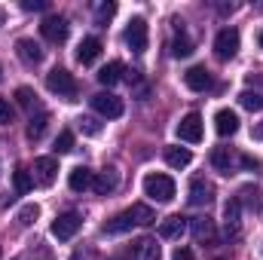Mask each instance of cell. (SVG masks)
<instances>
[{"label":"cell","mask_w":263,"mask_h":260,"mask_svg":"<svg viewBox=\"0 0 263 260\" xmlns=\"http://www.w3.org/2000/svg\"><path fill=\"white\" fill-rule=\"evenodd\" d=\"M46 89L52 95L65 98V101H77V80H73V73L65 70V67H52L46 73Z\"/></svg>","instance_id":"6da1fadb"},{"label":"cell","mask_w":263,"mask_h":260,"mask_svg":"<svg viewBox=\"0 0 263 260\" xmlns=\"http://www.w3.org/2000/svg\"><path fill=\"white\" fill-rule=\"evenodd\" d=\"M144 196H150L153 202L165 205L175 199V181L168 175H147L144 178Z\"/></svg>","instance_id":"7a4b0ae2"},{"label":"cell","mask_w":263,"mask_h":260,"mask_svg":"<svg viewBox=\"0 0 263 260\" xmlns=\"http://www.w3.org/2000/svg\"><path fill=\"white\" fill-rule=\"evenodd\" d=\"M126 46H129L135 55H141V52H147V43H150V28H147V22L138 15V18H132L129 28H126Z\"/></svg>","instance_id":"3957f363"},{"label":"cell","mask_w":263,"mask_h":260,"mask_svg":"<svg viewBox=\"0 0 263 260\" xmlns=\"http://www.w3.org/2000/svg\"><path fill=\"white\" fill-rule=\"evenodd\" d=\"M89 101H92L95 114H101V117H107V120H120V117H123V110H126L123 98H120V95H114V92H98V95H92Z\"/></svg>","instance_id":"277c9868"},{"label":"cell","mask_w":263,"mask_h":260,"mask_svg":"<svg viewBox=\"0 0 263 260\" xmlns=\"http://www.w3.org/2000/svg\"><path fill=\"white\" fill-rule=\"evenodd\" d=\"M80 227H83V217H80L77 211H65V214H59V217L52 220V236H55L59 242H70V239L80 233Z\"/></svg>","instance_id":"5b68a950"},{"label":"cell","mask_w":263,"mask_h":260,"mask_svg":"<svg viewBox=\"0 0 263 260\" xmlns=\"http://www.w3.org/2000/svg\"><path fill=\"white\" fill-rule=\"evenodd\" d=\"M31 178H34L37 187H52L55 178H59V162H55V156H40V159H34Z\"/></svg>","instance_id":"8992f818"},{"label":"cell","mask_w":263,"mask_h":260,"mask_svg":"<svg viewBox=\"0 0 263 260\" xmlns=\"http://www.w3.org/2000/svg\"><path fill=\"white\" fill-rule=\"evenodd\" d=\"M236 52H239V31L236 28H223L214 37V55L220 62H230V59H236Z\"/></svg>","instance_id":"52a82bcc"},{"label":"cell","mask_w":263,"mask_h":260,"mask_svg":"<svg viewBox=\"0 0 263 260\" xmlns=\"http://www.w3.org/2000/svg\"><path fill=\"white\" fill-rule=\"evenodd\" d=\"M211 165H214L220 175L230 178V175H236V169L242 165V156H239L233 147H214V150H211Z\"/></svg>","instance_id":"ba28073f"},{"label":"cell","mask_w":263,"mask_h":260,"mask_svg":"<svg viewBox=\"0 0 263 260\" xmlns=\"http://www.w3.org/2000/svg\"><path fill=\"white\" fill-rule=\"evenodd\" d=\"M178 138L181 141H187V144H199L202 141V117L199 114H187V117H181V123H178Z\"/></svg>","instance_id":"9c48e42d"},{"label":"cell","mask_w":263,"mask_h":260,"mask_svg":"<svg viewBox=\"0 0 263 260\" xmlns=\"http://www.w3.org/2000/svg\"><path fill=\"white\" fill-rule=\"evenodd\" d=\"M40 34H43L49 43H65L67 40V18H62V15H49V18H43Z\"/></svg>","instance_id":"30bf717a"},{"label":"cell","mask_w":263,"mask_h":260,"mask_svg":"<svg viewBox=\"0 0 263 260\" xmlns=\"http://www.w3.org/2000/svg\"><path fill=\"white\" fill-rule=\"evenodd\" d=\"M242 199L239 196H233L227 205H223V227H227V236H239V230H242Z\"/></svg>","instance_id":"8fae6325"},{"label":"cell","mask_w":263,"mask_h":260,"mask_svg":"<svg viewBox=\"0 0 263 260\" xmlns=\"http://www.w3.org/2000/svg\"><path fill=\"white\" fill-rule=\"evenodd\" d=\"M214 202V184L205 178H193L190 181V205H211Z\"/></svg>","instance_id":"7c38bea8"},{"label":"cell","mask_w":263,"mask_h":260,"mask_svg":"<svg viewBox=\"0 0 263 260\" xmlns=\"http://www.w3.org/2000/svg\"><path fill=\"white\" fill-rule=\"evenodd\" d=\"M117 187H120V172L117 169H104V172H98L92 178V190L98 196H110Z\"/></svg>","instance_id":"4fadbf2b"},{"label":"cell","mask_w":263,"mask_h":260,"mask_svg":"<svg viewBox=\"0 0 263 260\" xmlns=\"http://www.w3.org/2000/svg\"><path fill=\"white\" fill-rule=\"evenodd\" d=\"M15 55H18L28 67H34V65L43 62V49H40V43H34V40H28V37H22V40L15 43Z\"/></svg>","instance_id":"5bb4252c"},{"label":"cell","mask_w":263,"mask_h":260,"mask_svg":"<svg viewBox=\"0 0 263 260\" xmlns=\"http://www.w3.org/2000/svg\"><path fill=\"white\" fill-rule=\"evenodd\" d=\"M129 251H132V260H159V245H156V239H150V236L135 239Z\"/></svg>","instance_id":"9a60e30c"},{"label":"cell","mask_w":263,"mask_h":260,"mask_svg":"<svg viewBox=\"0 0 263 260\" xmlns=\"http://www.w3.org/2000/svg\"><path fill=\"white\" fill-rule=\"evenodd\" d=\"M214 132H217L220 138H233V135L239 132V117H236L233 110H217V114H214Z\"/></svg>","instance_id":"2e32d148"},{"label":"cell","mask_w":263,"mask_h":260,"mask_svg":"<svg viewBox=\"0 0 263 260\" xmlns=\"http://www.w3.org/2000/svg\"><path fill=\"white\" fill-rule=\"evenodd\" d=\"M190 230H193V239H196L199 245H208V242H214V220L205 214V217H193L190 220Z\"/></svg>","instance_id":"e0dca14e"},{"label":"cell","mask_w":263,"mask_h":260,"mask_svg":"<svg viewBox=\"0 0 263 260\" xmlns=\"http://www.w3.org/2000/svg\"><path fill=\"white\" fill-rule=\"evenodd\" d=\"M184 83H187V89H193V92H205V89H211V73L202 65H196L184 73Z\"/></svg>","instance_id":"ac0fdd59"},{"label":"cell","mask_w":263,"mask_h":260,"mask_svg":"<svg viewBox=\"0 0 263 260\" xmlns=\"http://www.w3.org/2000/svg\"><path fill=\"white\" fill-rule=\"evenodd\" d=\"M92 178H95V175H92L86 165H77V169H70L67 184H70L73 193H86V190H92Z\"/></svg>","instance_id":"d6986e66"},{"label":"cell","mask_w":263,"mask_h":260,"mask_svg":"<svg viewBox=\"0 0 263 260\" xmlns=\"http://www.w3.org/2000/svg\"><path fill=\"white\" fill-rule=\"evenodd\" d=\"M184 230H187V217H181V214H172V217L159 220V236L162 239H181Z\"/></svg>","instance_id":"ffe728a7"},{"label":"cell","mask_w":263,"mask_h":260,"mask_svg":"<svg viewBox=\"0 0 263 260\" xmlns=\"http://www.w3.org/2000/svg\"><path fill=\"white\" fill-rule=\"evenodd\" d=\"M184 22H175V28H178V37L172 40V55L175 59H190L193 55V40L184 34V28H181Z\"/></svg>","instance_id":"44dd1931"},{"label":"cell","mask_w":263,"mask_h":260,"mask_svg":"<svg viewBox=\"0 0 263 260\" xmlns=\"http://www.w3.org/2000/svg\"><path fill=\"white\" fill-rule=\"evenodd\" d=\"M126 214H129L132 224H138V227H150V224H156V211H153L150 205H144V202H135Z\"/></svg>","instance_id":"7402d4cb"},{"label":"cell","mask_w":263,"mask_h":260,"mask_svg":"<svg viewBox=\"0 0 263 260\" xmlns=\"http://www.w3.org/2000/svg\"><path fill=\"white\" fill-rule=\"evenodd\" d=\"M98 55H101V40H98V37H86V40L77 46V59H80L83 65H92Z\"/></svg>","instance_id":"603a6c76"},{"label":"cell","mask_w":263,"mask_h":260,"mask_svg":"<svg viewBox=\"0 0 263 260\" xmlns=\"http://www.w3.org/2000/svg\"><path fill=\"white\" fill-rule=\"evenodd\" d=\"M123 73H126V67H123V62H110V65H104L101 70H98V83L101 86H117L120 80H123Z\"/></svg>","instance_id":"cb8c5ba5"},{"label":"cell","mask_w":263,"mask_h":260,"mask_svg":"<svg viewBox=\"0 0 263 260\" xmlns=\"http://www.w3.org/2000/svg\"><path fill=\"white\" fill-rule=\"evenodd\" d=\"M190 159H193V153H190L187 147H165V162H168L172 169H187Z\"/></svg>","instance_id":"d4e9b609"},{"label":"cell","mask_w":263,"mask_h":260,"mask_svg":"<svg viewBox=\"0 0 263 260\" xmlns=\"http://www.w3.org/2000/svg\"><path fill=\"white\" fill-rule=\"evenodd\" d=\"M132 230V220H129V214L123 211V214H117V217H110L104 227H101V233L104 236H123V233H129Z\"/></svg>","instance_id":"484cf974"},{"label":"cell","mask_w":263,"mask_h":260,"mask_svg":"<svg viewBox=\"0 0 263 260\" xmlns=\"http://www.w3.org/2000/svg\"><path fill=\"white\" fill-rule=\"evenodd\" d=\"M46 126H49V114H46V110H40L37 117L31 114V123H28V138H31V141H40V138H43V132H46Z\"/></svg>","instance_id":"4316f807"},{"label":"cell","mask_w":263,"mask_h":260,"mask_svg":"<svg viewBox=\"0 0 263 260\" xmlns=\"http://www.w3.org/2000/svg\"><path fill=\"white\" fill-rule=\"evenodd\" d=\"M15 101H18V107H22V110H28V114H31V110H37V92H34V89H28V86H18V89H15Z\"/></svg>","instance_id":"83f0119b"},{"label":"cell","mask_w":263,"mask_h":260,"mask_svg":"<svg viewBox=\"0 0 263 260\" xmlns=\"http://www.w3.org/2000/svg\"><path fill=\"white\" fill-rule=\"evenodd\" d=\"M12 184H15V193H28L31 187H34V178H31V172L28 169H15V175H12Z\"/></svg>","instance_id":"f1b7e54d"},{"label":"cell","mask_w":263,"mask_h":260,"mask_svg":"<svg viewBox=\"0 0 263 260\" xmlns=\"http://www.w3.org/2000/svg\"><path fill=\"white\" fill-rule=\"evenodd\" d=\"M239 104H242L245 110L257 114V110H263V95H257V92H242V95H239Z\"/></svg>","instance_id":"f546056e"},{"label":"cell","mask_w":263,"mask_h":260,"mask_svg":"<svg viewBox=\"0 0 263 260\" xmlns=\"http://www.w3.org/2000/svg\"><path fill=\"white\" fill-rule=\"evenodd\" d=\"M52 150H55L59 156H62V153H70V150H73V132H70V129H65V132H62V135L55 138Z\"/></svg>","instance_id":"4dcf8cb0"},{"label":"cell","mask_w":263,"mask_h":260,"mask_svg":"<svg viewBox=\"0 0 263 260\" xmlns=\"http://www.w3.org/2000/svg\"><path fill=\"white\" fill-rule=\"evenodd\" d=\"M239 196H245V202H248L254 211H260V208H263V193L257 190V187H242Z\"/></svg>","instance_id":"1f68e13d"},{"label":"cell","mask_w":263,"mask_h":260,"mask_svg":"<svg viewBox=\"0 0 263 260\" xmlns=\"http://www.w3.org/2000/svg\"><path fill=\"white\" fill-rule=\"evenodd\" d=\"M37 217H40V208H37V205H25V208L18 211V227H31Z\"/></svg>","instance_id":"d6a6232c"},{"label":"cell","mask_w":263,"mask_h":260,"mask_svg":"<svg viewBox=\"0 0 263 260\" xmlns=\"http://www.w3.org/2000/svg\"><path fill=\"white\" fill-rule=\"evenodd\" d=\"M114 12H117V3H98V6H95V18H98L101 25H104Z\"/></svg>","instance_id":"836d02e7"},{"label":"cell","mask_w":263,"mask_h":260,"mask_svg":"<svg viewBox=\"0 0 263 260\" xmlns=\"http://www.w3.org/2000/svg\"><path fill=\"white\" fill-rule=\"evenodd\" d=\"M77 123H80V129L86 132V135H98V132H101V123H98L95 117H80Z\"/></svg>","instance_id":"e575fe53"},{"label":"cell","mask_w":263,"mask_h":260,"mask_svg":"<svg viewBox=\"0 0 263 260\" xmlns=\"http://www.w3.org/2000/svg\"><path fill=\"white\" fill-rule=\"evenodd\" d=\"M12 123V107L6 98H0V126H9Z\"/></svg>","instance_id":"d590c367"},{"label":"cell","mask_w":263,"mask_h":260,"mask_svg":"<svg viewBox=\"0 0 263 260\" xmlns=\"http://www.w3.org/2000/svg\"><path fill=\"white\" fill-rule=\"evenodd\" d=\"M70 260H101V257H98V251H95V248H89V245H86V248L73 251V257H70Z\"/></svg>","instance_id":"8d00e7d4"},{"label":"cell","mask_w":263,"mask_h":260,"mask_svg":"<svg viewBox=\"0 0 263 260\" xmlns=\"http://www.w3.org/2000/svg\"><path fill=\"white\" fill-rule=\"evenodd\" d=\"M49 3L46 0H22V9H28V12H43Z\"/></svg>","instance_id":"74e56055"},{"label":"cell","mask_w":263,"mask_h":260,"mask_svg":"<svg viewBox=\"0 0 263 260\" xmlns=\"http://www.w3.org/2000/svg\"><path fill=\"white\" fill-rule=\"evenodd\" d=\"M175 260H196V257H193V251L187 245H181V248H175Z\"/></svg>","instance_id":"f35d334b"},{"label":"cell","mask_w":263,"mask_h":260,"mask_svg":"<svg viewBox=\"0 0 263 260\" xmlns=\"http://www.w3.org/2000/svg\"><path fill=\"white\" fill-rule=\"evenodd\" d=\"M254 138H257V141H263V123H257V126H254Z\"/></svg>","instance_id":"ab89813d"},{"label":"cell","mask_w":263,"mask_h":260,"mask_svg":"<svg viewBox=\"0 0 263 260\" xmlns=\"http://www.w3.org/2000/svg\"><path fill=\"white\" fill-rule=\"evenodd\" d=\"M257 40H260V49H263V31H260V37H257Z\"/></svg>","instance_id":"60d3db41"},{"label":"cell","mask_w":263,"mask_h":260,"mask_svg":"<svg viewBox=\"0 0 263 260\" xmlns=\"http://www.w3.org/2000/svg\"><path fill=\"white\" fill-rule=\"evenodd\" d=\"M0 22H3V12H0Z\"/></svg>","instance_id":"b9f144b4"},{"label":"cell","mask_w":263,"mask_h":260,"mask_svg":"<svg viewBox=\"0 0 263 260\" xmlns=\"http://www.w3.org/2000/svg\"><path fill=\"white\" fill-rule=\"evenodd\" d=\"M0 73H3V70H0Z\"/></svg>","instance_id":"7bdbcfd3"},{"label":"cell","mask_w":263,"mask_h":260,"mask_svg":"<svg viewBox=\"0 0 263 260\" xmlns=\"http://www.w3.org/2000/svg\"><path fill=\"white\" fill-rule=\"evenodd\" d=\"M220 260H223V257H220Z\"/></svg>","instance_id":"ee69618b"}]
</instances>
